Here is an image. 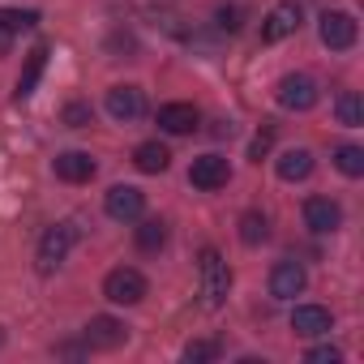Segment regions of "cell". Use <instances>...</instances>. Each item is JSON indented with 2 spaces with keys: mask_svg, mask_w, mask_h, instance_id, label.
<instances>
[{
  "mask_svg": "<svg viewBox=\"0 0 364 364\" xmlns=\"http://www.w3.org/2000/svg\"><path fill=\"white\" fill-rule=\"evenodd\" d=\"M270 146H274V124H266V129H262V133L253 137V150H249V154H253V163H262Z\"/></svg>",
  "mask_w": 364,
  "mask_h": 364,
  "instance_id": "d4e9b609",
  "label": "cell"
},
{
  "mask_svg": "<svg viewBox=\"0 0 364 364\" xmlns=\"http://www.w3.org/2000/svg\"><path fill=\"white\" fill-rule=\"evenodd\" d=\"M107 116L120 120V124H133L146 116V95L137 86H112L107 90Z\"/></svg>",
  "mask_w": 364,
  "mask_h": 364,
  "instance_id": "9c48e42d",
  "label": "cell"
},
{
  "mask_svg": "<svg viewBox=\"0 0 364 364\" xmlns=\"http://www.w3.org/2000/svg\"><path fill=\"white\" fill-rule=\"evenodd\" d=\"M73 240H77V232H73V223H52L43 236H39V253H35V262H39V270L43 274H52L65 257H69V249H73Z\"/></svg>",
  "mask_w": 364,
  "mask_h": 364,
  "instance_id": "7a4b0ae2",
  "label": "cell"
},
{
  "mask_svg": "<svg viewBox=\"0 0 364 364\" xmlns=\"http://www.w3.org/2000/svg\"><path fill=\"white\" fill-rule=\"evenodd\" d=\"M317 35H321V43H326L330 52H347V48L355 43L360 26H355L351 14H343V9H326V14L317 18Z\"/></svg>",
  "mask_w": 364,
  "mask_h": 364,
  "instance_id": "3957f363",
  "label": "cell"
},
{
  "mask_svg": "<svg viewBox=\"0 0 364 364\" xmlns=\"http://www.w3.org/2000/svg\"><path fill=\"white\" fill-rule=\"evenodd\" d=\"M198 120H202V116H198L193 103H163V107H159V129H167V133H176V137H180V133H193Z\"/></svg>",
  "mask_w": 364,
  "mask_h": 364,
  "instance_id": "9a60e30c",
  "label": "cell"
},
{
  "mask_svg": "<svg viewBox=\"0 0 364 364\" xmlns=\"http://www.w3.org/2000/svg\"><path fill=\"white\" fill-rule=\"evenodd\" d=\"M52 167H56L60 180H69V185H86V180L95 176V159L86 150H65V154L52 159Z\"/></svg>",
  "mask_w": 364,
  "mask_h": 364,
  "instance_id": "5bb4252c",
  "label": "cell"
},
{
  "mask_svg": "<svg viewBox=\"0 0 364 364\" xmlns=\"http://www.w3.org/2000/svg\"><path fill=\"white\" fill-rule=\"evenodd\" d=\"M65 124L86 129V124H90V107H86V103H69V107H65Z\"/></svg>",
  "mask_w": 364,
  "mask_h": 364,
  "instance_id": "484cf974",
  "label": "cell"
},
{
  "mask_svg": "<svg viewBox=\"0 0 364 364\" xmlns=\"http://www.w3.org/2000/svg\"><path fill=\"white\" fill-rule=\"evenodd\" d=\"M43 69H48V43H39V48L26 56V69H22V77H18V90H14V99H18V103L35 95V86H39Z\"/></svg>",
  "mask_w": 364,
  "mask_h": 364,
  "instance_id": "2e32d148",
  "label": "cell"
},
{
  "mask_svg": "<svg viewBox=\"0 0 364 364\" xmlns=\"http://www.w3.org/2000/svg\"><path fill=\"white\" fill-rule=\"evenodd\" d=\"M274 99H279L287 112H309V107L317 103V82H313L309 73H287V77H279Z\"/></svg>",
  "mask_w": 364,
  "mask_h": 364,
  "instance_id": "277c9868",
  "label": "cell"
},
{
  "mask_svg": "<svg viewBox=\"0 0 364 364\" xmlns=\"http://www.w3.org/2000/svg\"><path fill=\"white\" fill-rule=\"evenodd\" d=\"M334 112H338V120H343V124H351V129H355V124H364V103H360V95H355V90H343V95L334 99Z\"/></svg>",
  "mask_w": 364,
  "mask_h": 364,
  "instance_id": "44dd1931",
  "label": "cell"
},
{
  "mask_svg": "<svg viewBox=\"0 0 364 364\" xmlns=\"http://www.w3.org/2000/svg\"><path fill=\"white\" fill-rule=\"evenodd\" d=\"M219 26H223V31H240V9H236V5H223V9H219Z\"/></svg>",
  "mask_w": 364,
  "mask_h": 364,
  "instance_id": "83f0119b",
  "label": "cell"
},
{
  "mask_svg": "<svg viewBox=\"0 0 364 364\" xmlns=\"http://www.w3.org/2000/svg\"><path fill=\"white\" fill-rule=\"evenodd\" d=\"M198 270H202V296H206V304L219 309V304L228 300V287H232V270H228L223 253H219V249H202Z\"/></svg>",
  "mask_w": 364,
  "mask_h": 364,
  "instance_id": "6da1fadb",
  "label": "cell"
},
{
  "mask_svg": "<svg viewBox=\"0 0 364 364\" xmlns=\"http://www.w3.org/2000/svg\"><path fill=\"white\" fill-rule=\"evenodd\" d=\"M9 39H14L9 31H0V56H5V52H9Z\"/></svg>",
  "mask_w": 364,
  "mask_h": 364,
  "instance_id": "f1b7e54d",
  "label": "cell"
},
{
  "mask_svg": "<svg viewBox=\"0 0 364 364\" xmlns=\"http://www.w3.org/2000/svg\"><path fill=\"white\" fill-rule=\"evenodd\" d=\"M309 360H313V364H338V360H343V351H338V347H313V351H309Z\"/></svg>",
  "mask_w": 364,
  "mask_h": 364,
  "instance_id": "4316f807",
  "label": "cell"
},
{
  "mask_svg": "<svg viewBox=\"0 0 364 364\" xmlns=\"http://www.w3.org/2000/svg\"><path fill=\"white\" fill-rule=\"evenodd\" d=\"M300 5L296 0H283V5H274L270 14H266V22H262V43H283L287 35H296L300 31Z\"/></svg>",
  "mask_w": 364,
  "mask_h": 364,
  "instance_id": "52a82bcc",
  "label": "cell"
},
{
  "mask_svg": "<svg viewBox=\"0 0 364 364\" xmlns=\"http://www.w3.org/2000/svg\"><path fill=\"white\" fill-rule=\"evenodd\" d=\"M35 22H39L35 9H0V31H9V35L14 31H31Z\"/></svg>",
  "mask_w": 364,
  "mask_h": 364,
  "instance_id": "603a6c76",
  "label": "cell"
},
{
  "mask_svg": "<svg viewBox=\"0 0 364 364\" xmlns=\"http://www.w3.org/2000/svg\"><path fill=\"white\" fill-rule=\"evenodd\" d=\"M185 360H189V364L219 360V343H206V338H198V343H189V347H185Z\"/></svg>",
  "mask_w": 364,
  "mask_h": 364,
  "instance_id": "cb8c5ba5",
  "label": "cell"
},
{
  "mask_svg": "<svg viewBox=\"0 0 364 364\" xmlns=\"http://www.w3.org/2000/svg\"><path fill=\"white\" fill-rule=\"evenodd\" d=\"M103 210H107L116 223H133V219H141V210H146V193L133 189V185H116V189H107Z\"/></svg>",
  "mask_w": 364,
  "mask_h": 364,
  "instance_id": "ba28073f",
  "label": "cell"
},
{
  "mask_svg": "<svg viewBox=\"0 0 364 364\" xmlns=\"http://www.w3.org/2000/svg\"><path fill=\"white\" fill-rule=\"evenodd\" d=\"M167 245V223L163 219H146L141 228H137V249L141 253H159Z\"/></svg>",
  "mask_w": 364,
  "mask_h": 364,
  "instance_id": "d6986e66",
  "label": "cell"
},
{
  "mask_svg": "<svg viewBox=\"0 0 364 364\" xmlns=\"http://www.w3.org/2000/svg\"><path fill=\"white\" fill-rule=\"evenodd\" d=\"M330 326H334V317H330V309H321V304H300V309L291 313V330H296L300 338L330 334Z\"/></svg>",
  "mask_w": 364,
  "mask_h": 364,
  "instance_id": "4fadbf2b",
  "label": "cell"
},
{
  "mask_svg": "<svg viewBox=\"0 0 364 364\" xmlns=\"http://www.w3.org/2000/svg\"><path fill=\"white\" fill-rule=\"evenodd\" d=\"M304 223H309V232L326 236V232H338V228H343V210H338V202H330V198H309V202H304Z\"/></svg>",
  "mask_w": 364,
  "mask_h": 364,
  "instance_id": "7c38bea8",
  "label": "cell"
},
{
  "mask_svg": "<svg viewBox=\"0 0 364 364\" xmlns=\"http://www.w3.org/2000/svg\"><path fill=\"white\" fill-rule=\"evenodd\" d=\"M274 171H279V180H304L313 171V154L309 150H283L274 159Z\"/></svg>",
  "mask_w": 364,
  "mask_h": 364,
  "instance_id": "ac0fdd59",
  "label": "cell"
},
{
  "mask_svg": "<svg viewBox=\"0 0 364 364\" xmlns=\"http://www.w3.org/2000/svg\"><path fill=\"white\" fill-rule=\"evenodd\" d=\"M304 283H309V274H304L300 262H279V266L270 270V296H274V300H296V296L304 291Z\"/></svg>",
  "mask_w": 364,
  "mask_h": 364,
  "instance_id": "8fae6325",
  "label": "cell"
},
{
  "mask_svg": "<svg viewBox=\"0 0 364 364\" xmlns=\"http://www.w3.org/2000/svg\"><path fill=\"white\" fill-rule=\"evenodd\" d=\"M334 167H338L343 176H351V180L364 176V150H360V146H338V150H334Z\"/></svg>",
  "mask_w": 364,
  "mask_h": 364,
  "instance_id": "7402d4cb",
  "label": "cell"
},
{
  "mask_svg": "<svg viewBox=\"0 0 364 364\" xmlns=\"http://www.w3.org/2000/svg\"><path fill=\"white\" fill-rule=\"evenodd\" d=\"M133 163H137V171L159 176V171H167V167H171V150H167L163 141H141V146L133 150Z\"/></svg>",
  "mask_w": 364,
  "mask_h": 364,
  "instance_id": "e0dca14e",
  "label": "cell"
},
{
  "mask_svg": "<svg viewBox=\"0 0 364 364\" xmlns=\"http://www.w3.org/2000/svg\"><path fill=\"white\" fill-rule=\"evenodd\" d=\"M228 180H232V167H228L223 154H202V159H193V167H189V185L202 189V193L223 189Z\"/></svg>",
  "mask_w": 364,
  "mask_h": 364,
  "instance_id": "8992f818",
  "label": "cell"
},
{
  "mask_svg": "<svg viewBox=\"0 0 364 364\" xmlns=\"http://www.w3.org/2000/svg\"><path fill=\"white\" fill-rule=\"evenodd\" d=\"M240 240H245V245H262V240H270V219L257 215V210L240 215Z\"/></svg>",
  "mask_w": 364,
  "mask_h": 364,
  "instance_id": "ffe728a7",
  "label": "cell"
},
{
  "mask_svg": "<svg viewBox=\"0 0 364 364\" xmlns=\"http://www.w3.org/2000/svg\"><path fill=\"white\" fill-rule=\"evenodd\" d=\"M124 338H129V326L116 317H90L86 321V347H95V351H116Z\"/></svg>",
  "mask_w": 364,
  "mask_h": 364,
  "instance_id": "30bf717a",
  "label": "cell"
},
{
  "mask_svg": "<svg viewBox=\"0 0 364 364\" xmlns=\"http://www.w3.org/2000/svg\"><path fill=\"white\" fill-rule=\"evenodd\" d=\"M103 296H107L112 304H141V296H146V279H141V270H133V266L112 270V274L103 279Z\"/></svg>",
  "mask_w": 364,
  "mask_h": 364,
  "instance_id": "5b68a950",
  "label": "cell"
}]
</instances>
